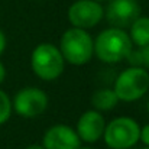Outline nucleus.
Listing matches in <instances>:
<instances>
[{"instance_id": "f257e3e1", "label": "nucleus", "mask_w": 149, "mask_h": 149, "mask_svg": "<svg viewBox=\"0 0 149 149\" xmlns=\"http://www.w3.org/2000/svg\"><path fill=\"white\" fill-rule=\"evenodd\" d=\"M132 49L133 44L125 29L107 28L94 39V55L106 64H117L126 59Z\"/></svg>"}, {"instance_id": "f03ea898", "label": "nucleus", "mask_w": 149, "mask_h": 149, "mask_svg": "<svg viewBox=\"0 0 149 149\" xmlns=\"http://www.w3.org/2000/svg\"><path fill=\"white\" fill-rule=\"evenodd\" d=\"M58 49L65 62L81 67L91 61L94 55V41L86 29L72 26L61 35Z\"/></svg>"}, {"instance_id": "7ed1b4c3", "label": "nucleus", "mask_w": 149, "mask_h": 149, "mask_svg": "<svg viewBox=\"0 0 149 149\" xmlns=\"http://www.w3.org/2000/svg\"><path fill=\"white\" fill-rule=\"evenodd\" d=\"M31 67L38 78L44 81H54L62 75L65 70V59L62 58L58 47L44 42L36 45L32 51Z\"/></svg>"}, {"instance_id": "20e7f679", "label": "nucleus", "mask_w": 149, "mask_h": 149, "mask_svg": "<svg viewBox=\"0 0 149 149\" xmlns=\"http://www.w3.org/2000/svg\"><path fill=\"white\" fill-rule=\"evenodd\" d=\"M141 126L127 116H119L106 123L103 139L110 149H130L139 142Z\"/></svg>"}, {"instance_id": "39448f33", "label": "nucleus", "mask_w": 149, "mask_h": 149, "mask_svg": "<svg viewBox=\"0 0 149 149\" xmlns=\"http://www.w3.org/2000/svg\"><path fill=\"white\" fill-rule=\"evenodd\" d=\"M120 101L132 103L142 99L149 91V72L142 67H129L123 70L113 87Z\"/></svg>"}, {"instance_id": "423d86ee", "label": "nucleus", "mask_w": 149, "mask_h": 149, "mask_svg": "<svg viewBox=\"0 0 149 149\" xmlns=\"http://www.w3.org/2000/svg\"><path fill=\"white\" fill-rule=\"evenodd\" d=\"M48 96L38 87H23L12 100V109L22 117L33 119L45 113L48 107Z\"/></svg>"}, {"instance_id": "0eeeda50", "label": "nucleus", "mask_w": 149, "mask_h": 149, "mask_svg": "<svg viewBox=\"0 0 149 149\" xmlns=\"http://www.w3.org/2000/svg\"><path fill=\"white\" fill-rule=\"evenodd\" d=\"M104 16V7L94 0H77L68 9V20L74 28L91 29Z\"/></svg>"}, {"instance_id": "6e6552de", "label": "nucleus", "mask_w": 149, "mask_h": 149, "mask_svg": "<svg viewBox=\"0 0 149 149\" xmlns=\"http://www.w3.org/2000/svg\"><path fill=\"white\" fill-rule=\"evenodd\" d=\"M104 16L111 28L125 29L141 16V6L136 0H111L104 10Z\"/></svg>"}, {"instance_id": "1a4fd4ad", "label": "nucleus", "mask_w": 149, "mask_h": 149, "mask_svg": "<svg viewBox=\"0 0 149 149\" xmlns=\"http://www.w3.org/2000/svg\"><path fill=\"white\" fill-rule=\"evenodd\" d=\"M104 127H106V120L104 116L100 113L99 110H87L84 111L78 122H77V127L75 132L80 138L81 142L86 143H94L103 138L104 133Z\"/></svg>"}, {"instance_id": "9d476101", "label": "nucleus", "mask_w": 149, "mask_h": 149, "mask_svg": "<svg viewBox=\"0 0 149 149\" xmlns=\"http://www.w3.org/2000/svg\"><path fill=\"white\" fill-rule=\"evenodd\" d=\"M42 145L45 149H78L81 146V141L75 129L58 123L45 132Z\"/></svg>"}, {"instance_id": "9b49d317", "label": "nucleus", "mask_w": 149, "mask_h": 149, "mask_svg": "<svg viewBox=\"0 0 149 149\" xmlns=\"http://www.w3.org/2000/svg\"><path fill=\"white\" fill-rule=\"evenodd\" d=\"M129 36L133 45L145 47L149 44V16H139L129 26Z\"/></svg>"}, {"instance_id": "f8f14e48", "label": "nucleus", "mask_w": 149, "mask_h": 149, "mask_svg": "<svg viewBox=\"0 0 149 149\" xmlns=\"http://www.w3.org/2000/svg\"><path fill=\"white\" fill-rule=\"evenodd\" d=\"M119 97L116 96L113 88H101L97 90L93 97H91V104L94 107V110L99 111H109L113 110L117 104H119Z\"/></svg>"}, {"instance_id": "ddd939ff", "label": "nucleus", "mask_w": 149, "mask_h": 149, "mask_svg": "<svg viewBox=\"0 0 149 149\" xmlns=\"http://www.w3.org/2000/svg\"><path fill=\"white\" fill-rule=\"evenodd\" d=\"M126 61L130 64V67H142L145 70H149V44L145 47H138L136 49H132Z\"/></svg>"}, {"instance_id": "4468645a", "label": "nucleus", "mask_w": 149, "mask_h": 149, "mask_svg": "<svg viewBox=\"0 0 149 149\" xmlns=\"http://www.w3.org/2000/svg\"><path fill=\"white\" fill-rule=\"evenodd\" d=\"M12 100L7 96V93H4L3 90H0V126L4 125L10 116H12Z\"/></svg>"}, {"instance_id": "2eb2a0df", "label": "nucleus", "mask_w": 149, "mask_h": 149, "mask_svg": "<svg viewBox=\"0 0 149 149\" xmlns=\"http://www.w3.org/2000/svg\"><path fill=\"white\" fill-rule=\"evenodd\" d=\"M139 141H141L145 146H149V123H148V125H145L143 127H141Z\"/></svg>"}, {"instance_id": "dca6fc26", "label": "nucleus", "mask_w": 149, "mask_h": 149, "mask_svg": "<svg viewBox=\"0 0 149 149\" xmlns=\"http://www.w3.org/2000/svg\"><path fill=\"white\" fill-rule=\"evenodd\" d=\"M6 45H7V39H6V35H4V32L0 29V55L4 52L6 49Z\"/></svg>"}, {"instance_id": "f3484780", "label": "nucleus", "mask_w": 149, "mask_h": 149, "mask_svg": "<svg viewBox=\"0 0 149 149\" xmlns=\"http://www.w3.org/2000/svg\"><path fill=\"white\" fill-rule=\"evenodd\" d=\"M4 78H6V68H4L3 62L0 61V84L4 81Z\"/></svg>"}, {"instance_id": "a211bd4d", "label": "nucleus", "mask_w": 149, "mask_h": 149, "mask_svg": "<svg viewBox=\"0 0 149 149\" xmlns=\"http://www.w3.org/2000/svg\"><path fill=\"white\" fill-rule=\"evenodd\" d=\"M26 149H45L42 143H32L29 146H26Z\"/></svg>"}, {"instance_id": "6ab92c4d", "label": "nucleus", "mask_w": 149, "mask_h": 149, "mask_svg": "<svg viewBox=\"0 0 149 149\" xmlns=\"http://www.w3.org/2000/svg\"><path fill=\"white\" fill-rule=\"evenodd\" d=\"M78 149H93V148H90V146H80Z\"/></svg>"}, {"instance_id": "aec40b11", "label": "nucleus", "mask_w": 149, "mask_h": 149, "mask_svg": "<svg viewBox=\"0 0 149 149\" xmlns=\"http://www.w3.org/2000/svg\"><path fill=\"white\" fill-rule=\"evenodd\" d=\"M94 1H99V3H101V1H106V0H94Z\"/></svg>"}, {"instance_id": "412c9836", "label": "nucleus", "mask_w": 149, "mask_h": 149, "mask_svg": "<svg viewBox=\"0 0 149 149\" xmlns=\"http://www.w3.org/2000/svg\"><path fill=\"white\" fill-rule=\"evenodd\" d=\"M146 109H148V113H149V101H148V106H146Z\"/></svg>"}, {"instance_id": "4be33fe9", "label": "nucleus", "mask_w": 149, "mask_h": 149, "mask_svg": "<svg viewBox=\"0 0 149 149\" xmlns=\"http://www.w3.org/2000/svg\"><path fill=\"white\" fill-rule=\"evenodd\" d=\"M143 149H149V146H146V148H143Z\"/></svg>"}]
</instances>
